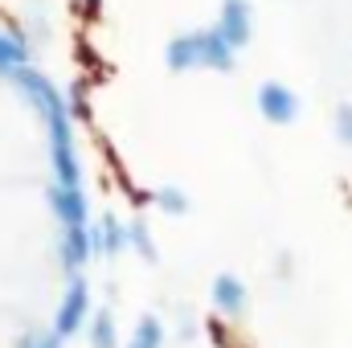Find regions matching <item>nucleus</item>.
<instances>
[{
    "instance_id": "obj_3",
    "label": "nucleus",
    "mask_w": 352,
    "mask_h": 348,
    "mask_svg": "<svg viewBox=\"0 0 352 348\" xmlns=\"http://www.w3.org/2000/svg\"><path fill=\"white\" fill-rule=\"evenodd\" d=\"M258 107H263V115L270 123H291L295 111H299L295 94L283 87V83H263V87H258Z\"/></svg>"
},
{
    "instance_id": "obj_1",
    "label": "nucleus",
    "mask_w": 352,
    "mask_h": 348,
    "mask_svg": "<svg viewBox=\"0 0 352 348\" xmlns=\"http://www.w3.org/2000/svg\"><path fill=\"white\" fill-rule=\"evenodd\" d=\"M213 29H217L234 50H246L250 37H254V8H250V0H221Z\"/></svg>"
},
{
    "instance_id": "obj_2",
    "label": "nucleus",
    "mask_w": 352,
    "mask_h": 348,
    "mask_svg": "<svg viewBox=\"0 0 352 348\" xmlns=\"http://www.w3.org/2000/svg\"><path fill=\"white\" fill-rule=\"evenodd\" d=\"M168 58V70L184 74V70H201L205 66V29H192V33H176L164 50Z\"/></svg>"
},
{
    "instance_id": "obj_5",
    "label": "nucleus",
    "mask_w": 352,
    "mask_h": 348,
    "mask_svg": "<svg viewBox=\"0 0 352 348\" xmlns=\"http://www.w3.org/2000/svg\"><path fill=\"white\" fill-rule=\"evenodd\" d=\"M336 127H340V135H344V140H352V107H349V102L336 111Z\"/></svg>"
},
{
    "instance_id": "obj_4",
    "label": "nucleus",
    "mask_w": 352,
    "mask_h": 348,
    "mask_svg": "<svg viewBox=\"0 0 352 348\" xmlns=\"http://www.w3.org/2000/svg\"><path fill=\"white\" fill-rule=\"evenodd\" d=\"M234 45L217 33V29H205V70H221V74H230L234 70Z\"/></svg>"
}]
</instances>
